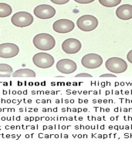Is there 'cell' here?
Here are the masks:
<instances>
[{
    "mask_svg": "<svg viewBox=\"0 0 132 148\" xmlns=\"http://www.w3.org/2000/svg\"><path fill=\"white\" fill-rule=\"evenodd\" d=\"M81 62L83 66L86 68L96 69L99 68L103 63V59L99 54L89 53L82 58Z\"/></svg>",
    "mask_w": 132,
    "mask_h": 148,
    "instance_id": "8992f818",
    "label": "cell"
},
{
    "mask_svg": "<svg viewBox=\"0 0 132 148\" xmlns=\"http://www.w3.org/2000/svg\"><path fill=\"white\" fill-rule=\"evenodd\" d=\"M116 77V75L110 74H103L100 76V77Z\"/></svg>",
    "mask_w": 132,
    "mask_h": 148,
    "instance_id": "44dd1931",
    "label": "cell"
},
{
    "mask_svg": "<svg viewBox=\"0 0 132 148\" xmlns=\"http://www.w3.org/2000/svg\"><path fill=\"white\" fill-rule=\"evenodd\" d=\"M19 52V48L16 44L5 43L0 45V57L11 58L16 57Z\"/></svg>",
    "mask_w": 132,
    "mask_h": 148,
    "instance_id": "ba28073f",
    "label": "cell"
},
{
    "mask_svg": "<svg viewBox=\"0 0 132 148\" xmlns=\"http://www.w3.org/2000/svg\"><path fill=\"white\" fill-rule=\"evenodd\" d=\"M12 12V9L10 5L5 3H0V18L8 16Z\"/></svg>",
    "mask_w": 132,
    "mask_h": 148,
    "instance_id": "9a60e30c",
    "label": "cell"
},
{
    "mask_svg": "<svg viewBox=\"0 0 132 148\" xmlns=\"http://www.w3.org/2000/svg\"><path fill=\"white\" fill-rule=\"evenodd\" d=\"M127 59L130 63L132 64V49L127 54Z\"/></svg>",
    "mask_w": 132,
    "mask_h": 148,
    "instance_id": "ffe728a7",
    "label": "cell"
},
{
    "mask_svg": "<svg viewBox=\"0 0 132 148\" xmlns=\"http://www.w3.org/2000/svg\"><path fill=\"white\" fill-rule=\"evenodd\" d=\"M106 69L112 73L121 74L128 69L127 62L119 57H112L106 62Z\"/></svg>",
    "mask_w": 132,
    "mask_h": 148,
    "instance_id": "7a4b0ae2",
    "label": "cell"
},
{
    "mask_svg": "<svg viewBox=\"0 0 132 148\" xmlns=\"http://www.w3.org/2000/svg\"><path fill=\"white\" fill-rule=\"evenodd\" d=\"M116 16L119 19L127 21L132 18V5L124 4L120 6L116 11Z\"/></svg>",
    "mask_w": 132,
    "mask_h": 148,
    "instance_id": "7c38bea8",
    "label": "cell"
},
{
    "mask_svg": "<svg viewBox=\"0 0 132 148\" xmlns=\"http://www.w3.org/2000/svg\"><path fill=\"white\" fill-rule=\"evenodd\" d=\"M13 77H35V73L30 69H21L18 70L12 74Z\"/></svg>",
    "mask_w": 132,
    "mask_h": 148,
    "instance_id": "4fadbf2b",
    "label": "cell"
},
{
    "mask_svg": "<svg viewBox=\"0 0 132 148\" xmlns=\"http://www.w3.org/2000/svg\"><path fill=\"white\" fill-rule=\"evenodd\" d=\"M53 3L56 5H64L68 3L70 0H50Z\"/></svg>",
    "mask_w": 132,
    "mask_h": 148,
    "instance_id": "e0dca14e",
    "label": "cell"
},
{
    "mask_svg": "<svg viewBox=\"0 0 132 148\" xmlns=\"http://www.w3.org/2000/svg\"><path fill=\"white\" fill-rule=\"evenodd\" d=\"M34 21L32 14L26 12H19L15 13L11 18L12 23L16 27H29Z\"/></svg>",
    "mask_w": 132,
    "mask_h": 148,
    "instance_id": "277c9868",
    "label": "cell"
},
{
    "mask_svg": "<svg viewBox=\"0 0 132 148\" xmlns=\"http://www.w3.org/2000/svg\"><path fill=\"white\" fill-rule=\"evenodd\" d=\"M32 62L38 68L48 69L53 66L55 63V59L53 56L47 53L40 52L34 56Z\"/></svg>",
    "mask_w": 132,
    "mask_h": 148,
    "instance_id": "5b68a950",
    "label": "cell"
},
{
    "mask_svg": "<svg viewBox=\"0 0 132 148\" xmlns=\"http://www.w3.org/2000/svg\"><path fill=\"white\" fill-rule=\"evenodd\" d=\"M75 77H93V76L87 73H81V74L77 75Z\"/></svg>",
    "mask_w": 132,
    "mask_h": 148,
    "instance_id": "d6986e66",
    "label": "cell"
},
{
    "mask_svg": "<svg viewBox=\"0 0 132 148\" xmlns=\"http://www.w3.org/2000/svg\"><path fill=\"white\" fill-rule=\"evenodd\" d=\"M95 0H74L75 2L80 4H88L94 2Z\"/></svg>",
    "mask_w": 132,
    "mask_h": 148,
    "instance_id": "ac0fdd59",
    "label": "cell"
},
{
    "mask_svg": "<svg viewBox=\"0 0 132 148\" xmlns=\"http://www.w3.org/2000/svg\"><path fill=\"white\" fill-rule=\"evenodd\" d=\"M35 47L41 51H49L55 47L56 41L52 35L47 33H41L33 38Z\"/></svg>",
    "mask_w": 132,
    "mask_h": 148,
    "instance_id": "6da1fadb",
    "label": "cell"
},
{
    "mask_svg": "<svg viewBox=\"0 0 132 148\" xmlns=\"http://www.w3.org/2000/svg\"><path fill=\"white\" fill-rule=\"evenodd\" d=\"M13 69L7 64H0V77H10L12 76Z\"/></svg>",
    "mask_w": 132,
    "mask_h": 148,
    "instance_id": "5bb4252c",
    "label": "cell"
},
{
    "mask_svg": "<svg viewBox=\"0 0 132 148\" xmlns=\"http://www.w3.org/2000/svg\"><path fill=\"white\" fill-rule=\"evenodd\" d=\"M101 5L106 7H116L121 3L122 0H99Z\"/></svg>",
    "mask_w": 132,
    "mask_h": 148,
    "instance_id": "2e32d148",
    "label": "cell"
},
{
    "mask_svg": "<svg viewBox=\"0 0 132 148\" xmlns=\"http://www.w3.org/2000/svg\"><path fill=\"white\" fill-rule=\"evenodd\" d=\"M56 68L58 71L64 74H70L75 72L77 68L75 62L68 59L59 60L56 64Z\"/></svg>",
    "mask_w": 132,
    "mask_h": 148,
    "instance_id": "9c48e42d",
    "label": "cell"
},
{
    "mask_svg": "<svg viewBox=\"0 0 132 148\" xmlns=\"http://www.w3.org/2000/svg\"><path fill=\"white\" fill-rule=\"evenodd\" d=\"M97 19L91 15H84L78 18L77 25L80 30L83 32H91L98 26Z\"/></svg>",
    "mask_w": 132,
    "mask_h": 148,
    "instance_id": "3957f363",
    "label": "cell"
},
{
    "mask_svg": "<svg viewBox=\"0 0 132 148\" xmlns=\"http://www.w3.org/2000/svg\"><path fill=\"white\" fill-rule=\"evenodd\" d=\"M74 27V22L66 19H59L53 24V30L60 34H66L72 32Z\"/></svg>",
    "mask_w": 132,
    "mask_h": 148,
    "instance_id": "30bf717a",
    "label": "cell"
},
{
    "mask_svg": "<svg viewBox=\"0 0 132 148\" xmlns=\"http://www.w3.org/2000/svg\"><path fill=\"white\" fill-rule=\"evenodd\" d=\"M35 16L41 19H48L53 18L56 14V10L51 5H40L36 7L34 10Z\"/></svg>",
    "mask_w": 132,
    "mask_h": 148,
    "instance_id": "52a82bcc",
    "label": "cell"
},
{
    "mask_svg": "<svg viewBox=\"0 0 132 148\" xmlns=\"http://www.w3.org/2000/svg\"><path fill=\"white\" fill-rule=\"evenodd\" d=\"M82 48V43L75 38H68L62 44V48L65 53L75 54L78 53Z\"/></svg>",
    "mask_w": 132,
    "mask_h": 148,
    "instance_id": "8fae6325",
    "label": "cell"
}]
</instances>
